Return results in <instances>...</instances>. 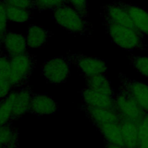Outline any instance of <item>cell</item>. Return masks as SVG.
<instances>
[{
    "instance_id": "cell-1",
    "label": "cell",
    "mask_w": 148,
    "mask_h": 148,
    "mask_svg": "<svg viewBox=\"0 0 148 148\" xmlns=\"http://www.w3.org/2000/svg\"><path fill=\"white\" fill-rule=\"evenodd\" d=\"M101 16L106 32L115 45L126 50L147 49L144 36L140 32L116 23L106 16Z\"/></svg>"
},
{
    "instance_id": "cell-2",
    "label": "cell",
    "mask_w": 148,
    "mask_h": 148,
    "mask_svg": "<svg viewBox=\"0 0 148 148\" xmlns=\"http://www.w3.org/2000/svg\"><path fill=\"white\" fill-rule=\"evenodd\" d=\"M53 12L57 24L68 32L87 36L91 35V23L70 5H64Z\"/></svg>"
},
{
    "instance_id": "cell-3",
    "label": "cell",
    "mask_w": 148,
    "mask_h": 148,
    "mask_svg": "<svg viewBox=\"0 0 148 148\" xmlns=\"http://www.w3.org/2000/svg\"><path fill=\"white\" fill-rule=\"evenodd\" d=\"M36 65V57L28 51L10 57V75L9 81L13 90L29 84V81Z\"/></svg>"
},
{
    "instance_id": "cell-4",
    "label": "cell",
    "mask_w": 148,
    "mask_h": 148,
    "mask_svg": "<svg viewBox=\"0 0 148 148\" xmlns=\"http://www.w3.org/2000/svg\"><path fill=\"white\" fill-rule=\"evenodd\" d=\"M114 99L115 110L119 116L138 126L146 113L139 106L130 92L119 86L118 91L114 94Z\"/></svg>"
},
{
    "instance_id": "cell-5",
    "label": "cell",
    "mask_w": 148,
    "mask_h": 148,
    "mask_svg": "<svg viewBox=\"0 0 148 148\" xmlns=\"http://www.w3.org/2000/svg\"><path fill=\"white\" fill-rule=\"evenodd\" d=\"M71 65L68 56L56 57L45 61L42 67V74L47 83H64L70 75Z\"/></svg>"
},
{
    "instance_id": "cell-6",
    "label": "cell",
    "mask_w": 148,
    "mask_h": 148,
    "mask_svg": "<svg viewBox=\"0 0 148 148\" xmlns=\"http://www.w3.org/2000/svg\"><path fill=\"white\" fill-rule=\"evenodd\" d=\"M67 56L71 64L77 67L84 78L107 73L106 63L102 59L83 54H70Z\"/></svg>"
},
{
    "instance_id": "cell-7",
    "label": "cell",
    "mask_w": 148,
    "mask_h": 148,
    "mask_svg": "<svg viewBox=\"0 0 148 148\" xmlns=\"http://www.w3.org/2000/svg\"><path fill=\"white\" fill-rule=\"evenodd\" d=\"M120 85L132 96L139 106L148 113V85L131 79L125 75L119 73Z\"/></svg>"
},
{
    "instance_id": "cell-8",
    "label": "cell",
    "mask_w": 148,
    "mask_h": 148,
    "mask_svg": "<svg viewBox=\"0 0 148 148\" xmlns=\"http://www.w3.org/2000/svg\"><path fill=\"white\" fill-rule=\"evenodd\" d=\"M32 92L29 84L10 91L12 99V123L18 120L25 113L28 112Z\"/></svg>"
},
{
    "instance_id": "cell-9",
    "label": "cell",
    "mask_w": 148,
    "mask_h": 148,
    "mask_svg": "<svg viewBox=\"0 0 148 148\" xmlns=\"http://www.w3.org/2000/svg\"><path fill=\"white\" fill-rule=\"evenodd\" d=\"M57 102L50 96L45 94H32L28 113L31 114L42 116L51 115L58 110Z\"/></svg>"
},
{
    "instance_id": "cell-10",
    "label": "cell",
    "mask_w": 148,
    "mask_h": 148,
    "mask_svg": "<svg viewBox=\"0 0 148 148\" xmlns=\"http://www.w3.org/2000/svg\"><path fill=\"white\" fill-rule=\"evenodd\" d=\"M81 95L82 98L81 105L115 110L114 98L98 92L87 87L82 89Z\"/></svg>"
},
{
    "instance_id": "cell-11",
    "label": "cell",
    "mask_w": 148,
    "mask_h": 148,
    "mask_svg": "<svg viewBox=\"0 0 148 148\" xmlns=\"http://www.w3.org/2000/svg\"><path fill=\"white\" fill-rule=\"evenodd\" d=\"M116 2L127 13L135 27L141 34L144 36H148V12L133 4L120 1Z\"/></svg>"
},
{
    "instance_id": "cell-12",
    "label": "cell",
    "mask_w": 148,
    "mask_h": 148,
    "mask_svg": "<svg viewBox=\"0 0 148 148\" xmlns=\"http://www.w3.org/2000/svg\"><path fill=\"white\" fill-rule=\"evenodd\" d=\"M79 109L84 112L86 117L94 126L107 122L119 123L120 116L116 110L93 108L84 105H81Z\"/></svg>"
},
{
    "instance_id": "cell-13",
    "label": "cell",
    "mask_w": 148,
    "mask_h": 148,
    "mask_svg": "<svg viewBox=\"0 0 148 148\" xmlns=\"http://www.w3.org/2000/svg\"><path fill=\"white\" fill-rule=\"evenodd\" d=\"M101 15L106 16L111 20L121 25L131 28L140 32L134 25L127 13L118 6L116 2L101 6ZM141 33V32H140Z\"/></svg>"
},
{
    "instance_id": "cell-14",
    "label": "cell",
    "mask_w": 148,
    "mask_h": 148,
    "mask_svg": "<svg viewBox=\"0 0 148 148\" xmlns=\"http://www.w3.org/2000/svg\"><path fill=\"white\" fill-rule=\"evenodd\" d=\"M27 46L26 38L22 34L12 31H8L2 45V47L10 57L25 53Z\"/></svg>"
},
{
    "instance_id": "cell-15",
    "label": "cell",
    "mask_w": 148,
    "mask_h": 148,
    "mask_svg": "<svg viewBox=\"0 0 148 148\" xmlns=\"http://www.w3.org/2000/svg\"><path fill=\"white\" fill-rule=\"evenodd\" d=\"M106 142L125 148L119 123L107 122L95 125Z\"/></svg>"
},
{
    "instance_id": "cell-16",
    "label": "cell",
    "mask_w": 148,
    "mask_h": 148,
    "mask_svg": "<svg viewBox=\"0 0 148 148\" xmlns=\"http://www.w3.org/2000/svg\"><path fill=\"white\" fill-rule=\"evenodd\" d=\"M52 35L53 34L45 28L36 24H31L25 37L27 46L33 48L43 47L48 38Z\"/></svg>"
},
{
    "instance_id": "cell-17",
    "label": "cell",
    "mask_w": 148,
    "mask_h": 148,
    "mask_svg": "<svg viewBox=\"0 0 148 148\" xmlns=\"http://www.w3.org/2000/svg\"><path fill=\"white\" fill-rule=\"evenodd\" d=\"M119 125L125 148H138V126L120 116Z\"/></svg>"
},
{
    "instance_id": "cell-18",
    "label": "cell",
    "mask_w": 148,
    "mask_h": 148,
    "mask_svg": "<svg viewBox=\"0 0 148 148\" xmlns=\"http://www.w3.org/2000/svg\"><path fill=\"white\" fill-rule=\"evenodd\" d=\"M18 129L8 123L0 126V147L18 148Z\"/></svg>"
},
{
    "instance_id": "cell-19",
    "label": "cell",
    "mask_w": 148,
    "mask_h": 148,
    "mask_svg": "<svg viewBox=\"0 0 148 148\" xmlns=\"http://www.w3.org/2000/svg\"><path fill=\"white\" fill-rule=\"evenodd\" d=\"M87 81L86 87L90 88L98 92L114 98V92L106 75H98L84 78Z\"/></svg>"
},
{
    "instance_id": "cell-20",
    "label": "cell",
    "mask_w": 148,
    "mask_h": 148,
    "mask_svg": "<svg viewBox=\"0 0 148 148\" xmlns=\"http://www.w3.org/2000/svg\"><path fill=\"white\" fill-rule=\"evenodd\" d=\"M5 5L8 20L17 23H24L30 20L32 16V10H25L6 4Z\"/></svg>"
},
{
    "instance_id": "cell-21",
    "label": "cell",
    "mask_w": 148,
    "mask_h": 148,
    "mask_svg": "<svg viewBox=\"0 0 148 148\" xmlns=\"http://www.w3.org/2000/svg\"><path fill=\"white\" fill-rule=\"evenodd\" d=\"M12 114V99L10 93L0 99V126L11 122Z\"/></svg>"
},
{
    "instance_id": "cell-22",
    "label": "cell",
    "mask_w": 148,
    "mask_h": 148,
    "mask_svg": "<svg viewBox=\"0 0 148 148\" xmlns=\"http://www.w3.org/2000/svg\"><path fill=\"white\" fill-rule=\"evenodd\" d=\"M34 9L39 12L54 11L61 6L69 5L67 0H33Z\"/></svg>"
},
{
    "instance_id": "cell-23",
    "label": "cell",
    "mask_w": 148,
    "mask_h": 148,
    "mask_svg": "<svg viewBox=\"0 0 148 148\" xmlns=\"http://www.w3.org/2000/svg\"><path fill=\"white\" fill-rule=\"evenodd\" d=\"M128 58L133 67L141 75L148 79V57L130 54Z\"/></svg>"
},
{
    "instance_id": "cell-24",
    "label": "cell",
    "mask_w": 148,
    "mask_h": 148,
    "mask_svg": "<svg viewBox=\"0 0 148 148\" xmlns=\"http://www.w3.org/2000/svg\"><path fill=\"white\" fill-rule=\"evenodd\" d=\"M138 148H148V113L137 127Z\"/></svg>"
},
{
    "instance_id": "cell-25",
    "label": "cell",
    "mask_w": 148,
    "mask_h": 148,
    "mask_svg": "<svg viewBox=\"0 0 148 148\" xmlns=\"http://www.w3.org/2000/svg\"><path fill=\"white\" fill-rule=\"evenodd\" d=\"M10 75V57L0 53V79L8 80Z\"/></svg>"
},
{
    "instance_id": "cell-26",
    "label": "cell",
    "mask_w": 148,
    "mask_h": 148,
    "mask_svg": "<svg viewBox=\"0 0 148 148\" xmlns=\"http://www.w3.org/2000/svg\"><path fill=\"white\" fill-rule=\"evenodd\" d=\"M8 18L6 14L5 5L0 0V47H2L3 40L8 32L7 23Z\"/></svg>"
},
{
    "instance_id": "cell-27",
    "label": "cell",
    "mask_w": 148,
    "mask_h": 148,
    "mask_svg": "<svg viewBox=\"0 0 148 148\" xmlns=\"http://www.w3.org/2000/svg\"><path fill=\"white\" fill-rule=\"evenodd\" d=\"M68 4L76 10L83 17L88 16V0H67Z\"/></svg>"
},
{
    "instance_id": "cell-28",
    "label": "cell",
    "mask_w": 148,
    "mask_h": 148,
    "mask_svg": "<svg viewBox=\"0 0 148 148\" xmlns=\"http://www.w3.org/2000/svg\"><path fill=\"white\" fill-rule=\"evenodd\" d=\"M5 4L21 9L32 10L34 9L33 0H1Z\"/></svg>"
},
{
    "instance_id": "cell-29",
    "label": "cell",
    "mask_w": 148,
    "mask_h": 148,
    "mask_svg": "<svg viewBox=\"0 0 148 148\" xmlns=\"http://www.w3.org/2000/svg\"><path fill=\"white\" fill-rule=\"evenodd\" d=\"M12 90V86L8 80L0 79V99L6 97Z\"/></svg>"
},
{
    "instance_id": "cell-30",
    "label": "cell",
    "mask_w": 148,
    "mask_h": 148,
    "mask_svg": "<svg viewBox=\"0 0 148 148\" xmlns=\"http://www.w3.org/2000/svg\"><path fill=\"white\" fill-rule=\"evenodd\" d=\"M105 148H123L117 145L105 142Z\"/></svg>"
},
{
    "instance_id": "cell-31",
    "label": "cell",
    "mask_w": 148,
    "mask_h": 148,
    "mask_svg": "<svg viewBox=\"0 0 148 148\" xmlns=\"http://www.w3.org/2000/svg\"><path fill=\"white\" fill-rule=\"evenodd\" d=\"M0 148H6V147H0Z\"/></svg>"
}]
</instances>
